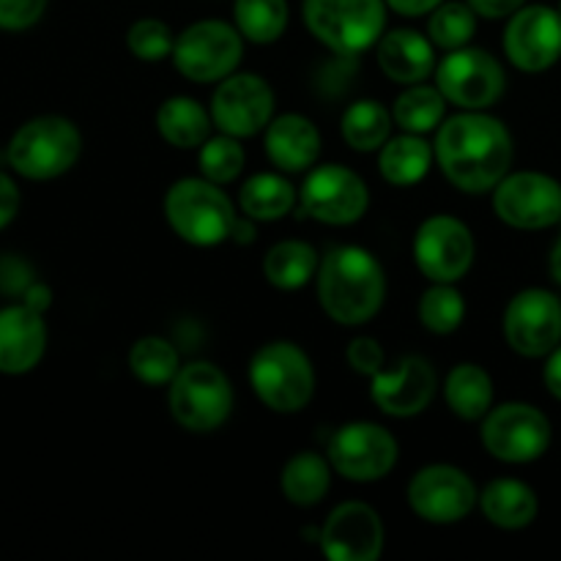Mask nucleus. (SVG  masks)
I'll return each mask as SVG.
<instances>
[{"label":"nucleus","instance_id":"nucleus-22","mask_svg":"<svg viewBox=\"0 0 561 561\" xmlns=\"http://www.w3.org/2000/svg\"><path fill=\"white\" fill-rule=\"evenodd\" d=\"M266 157L279 173H307L321 157V131L307 115H274L263 131Z\"/></svg>","mask_w":561,"mask_h":561},{"label":"nucleus","instance_id":"nucleus-21","mask_svg":"<svg viewBox=\"0 0 561 561\" xmlns=\"http://www.w3.org/2000/svg\"><path fill=\"white\" fill-rule=\"evenodd\" d=\"M47 354V323L44 312L27 305H9L0 310V373L25 376L36 370Z\"/></svg>","mask_w":561,"mask_h":561},{"label":"nucleus","instance_id":"nucleus-32","mask_svg":"<svg viewBox=\"0 0 561 561\" xmlns=\"http://www.w3.org/2000/svg\"><path fill=\"white\" fill-rule=\"evenodd\" d=\"M447 104L449 102L438 91V85H425V82L405 85V91L400 93L392 107L394 126H400L403 131H411V135L436 131L444 124Z\"/></svg>","mask_w":561,"mask_h":561},{"label":"nucleus","instance_id":"nucleus-41","mask_svg":"<svg viewBox=\"0 0 561 561\" xmlns=\"http://www.w3.org/2000/svg\"><path fill=\"white\" fill-rule=\"evenodd\" d=\"M345 359H348V367L359 376H378V373L387 367V354H383L381 343L373 337H356L351 340L348 348H345Z\"/></svg>","mask_w":561,"mask_h":561},{"label":"nucleus","instance_id":"nucleus-35","mask_svg":"<svg viewBox=\"0 0 561 561\" xmlns=\"http://www.w3.org/2000/svg\"><path fill=\"white\" fill-rule=\"evenodd\" d=\"M477 11L466 0H444L431 11L427 20V36L436 49L453 53V49L469 47L477 33Z\"/></svg>","mask_w":561,"mask_h":561},{"label":"nucleus","instance_id":"nucleus-40","mask_svg":"<svg viewBox=\"0 0 561 561\" xmlns=\"http://www.w3.org/2000/svg\"><path fill=\"white\" fill-rule=\"evenodd\" d=\"M36 283V274L33 266L20 255H0V296H9V299H22L25 290Z\"/></svg>","mask_w":561,"mask_h":561},{"label":"nucleus","instance_id":"nucleus-30","mask_svg":"<svg viewBox=\"0 0 561 561\" xmlns=\"http://www.w3.org/2000/svg\"><path fill=\"white\" fill-rule=\"evenodd\" d=\"M321 257L316 247L301 239L277 241L263 257V277L277 290H299L316 279Z\"/></svg>","mask_w":561,"mask_h":561},{"label":"nucleus","instance_id":"nucleus-7","mask_svg":"<svg viewBox=\"0 0 561 561\" xmlns=\"http://www.w3.org/2000/svg\"><path fill=\"white\" fill-rule=\"evenodd\" d=\"M233 383L222 367L211 362H190L181 365L173 381L168 383L170 416L190 433H214L233 414Z\"/></svg>","mask_w":561,"mask_h":561},{"label":"nucleus","instance_id":"nucleus-43","mask_svg":"<svg viewBox=\"0 0 561 561\" xmlns=\"http://www.w3.org/2000/svg\"><path fill=\"white\" fill-rule=\"evenodd\" d=\"M20 206H22V197H20V190H16L14 179L0 170V230L9 228V225L14 222L16 214H20Z\"/></svg>","mask_w":561,"mask_h":561},{"label":"nucleus","instance_id":"nucleus-6","mask_svg":"<svg viewBox=\"0 0 561 561\" xmlns=\"http://www.w3.org/2000/svg\"><path fill=\"white\" fill-rule=\"evenodd\" d=\"M250 387L274 414H299L316 394V367L305 348L290 340H272L252 354Z\"/></svg>","mask_w":561,"mask_h":561},{"label":"nucleus","instance_id":"nucleus-25","mask_svg":"<svg viewBox=\"0 0 561 561\" xmlns=\"http://www.w3.org/2000/svg\"><path fill=\"white\" fill-rule=\"evenodd\" d=\"M211 110L192 96H170L157 110V131L179 151H197L211 137Z\"/></svg>","mask_w":561,"mask_h":561},{"label":"nucleus","instance_id":"nucleus-26","mask_svg":"<svg viewBox=\"0 0 561 561\" xmlns=\"http://www.w3.org/2000/svg\"><path fill=\"white\" fill-rule=\"evenodd\" d=\"M433 159H436V151L425 137L403 131L383 142V148L378 151V170L387 184L414 186L431 173Z\"/></svg>","mask_w":561,"mask_h":561},{"label":"nucleus","instance_id":"nucleus-1","mask_svg":"<svg viewBox=\"0 0 561 561\" xmlns=\"http://www.w3.org/2000/svg\"><path fill=\"white\" fill-rule=\"evenodd\" d=\"M436 162L455 190L485 195L513 164V135L485 110H460L436 129Z\"/></svg>","mask_w":561,"mask_h":561},{"label":"nucleus","instance_id":"nucleus-11","mask_svg":"<svg viewBox=\"0 0 561 561\" xmlns=\"http://www.w3.org/2000/svg\"><path fill=\"white\" fill-rule=\"evenodd\" d=\"M436 85L460 110H488L504 96L507 75L488 49L460 47L436 64Z\"/></svg>","mask_w":561,"mask_h":561},{"label":"nucleus","instance_id":"nucleus-18","mask_svg":"<svg viewBox=\"0 0 561 561\" xmlns=\"http://www.w3.org/2000/svg\"><path fill=\"white\" fill-rule=\"evenodd\" d=\"M504 55L526 75L551 69L561 58V11L551 5H524L504 31Z\"/></svg>","mask_w":561,"mask_h":561},{"label":"nucleus","instance_id":"nucleus-19","mask_svg":"<svg viewBox=\"0 0 561 561\" xmlns=\"http://www.w3.org/2000/svg\"><path fill=\"white\" fill-rule=\"evenodd\" d=\"M438 392V373L425 356H403L398 365L383 367L370 378V398L387 416L411 420L433 403Z\"/></svg>","mask_w":561,"mask_h":561},{"label":"nucleus","instance_id":"nucleus-10","mask_svg":"<svg viewBox=\"0 0 561 561\" xmlns=\"http://www.w3.org/2000/svg\"><path fill=\"white\" fill-rule=\"evenodd\" d=\"M327 458L334 474L348 482H378L398 466V438L376 422H348L329 438Z\"/></svg>","mask_w":561,"mask_h":561},{"label":"nucleus","instance_id":"nucleus-44","mask_svg":"<svg viewBox=\"0 0 561 561\" xmlns=\"http://www.w3.org/2000/svg\"><path fill=\"white\" fill-rule=\"evenodd\" d=\"M477 11L480 20H510L518 9H524L526 0H466Z\"/></svg>","mask_w":561,"mask_h":561},{"label":"nucleus","instance_id":"nucleus-31","mask_svg":"<svg viewBox=\"0 0 561 561\" xmlns=\"http://www.w3.org/2000/svg\"><path fill=\"white\" fill-rule=\"evenodd\" d=\"M392 110H387L376 99H359L345 107L343 118H340V135H343L345 146L354 151L373 153L381 151L383 142L392 137Z\"/></svg>","mask_w":561,"mask_h":561},{"label":"nucleus","instance_id":"nucleus-46","mask_svg":"<svg viewBox=\"0 0 561 561\" xmlns=\"http://www.w3.org/2000/svg\"><path fill=\"white\" fill-rule=\"evenodd\" d=\"M22 305H27L36 312H47L49 307H53V288H49L47 283H38L36 279V283L25 290V296H22Z\"/></svg>","mask_w":561,"mask_h":561},{"label":"nucleus","instance_id":"nucleus-49","mask_svg":"<svg viewBox=\"0 0 561 561\" xmlns=\"http://www.w3.org/2000/svg\"><path fill=\"white\" fill-rule=\"evenodd\" d=\"M551 274H553V279L561 285V239L553 244V252H551Z\"/></svg>","mask_w":561,"mask_h":561},{"label":"nucleus","instance_id":"nucleus-37","mask_svg":"<svg viewBox=\"0 0 561 561\" xmlns=\"http://www.w3.org/2000/svg\"><path fill=\"white\" fill-rule=\"evenodd\" d=\"M247 162V153L241 148L239 137H230L219 131L217 137H208L201 148H197V168H201L203 179L214 181V184L225 186L233 184L241 175Z\"/></svg>","mask_w":561,"mask_h":561},{"label":"nucleus","instance_id":"nucleus-23","mask_svg":"<svg viewBox=\"0 0 561 561\" xmlns=\"http://www.w3.org/2000/svg\"><path fill=\"white\" fill-rule=\"evenodd\" d=\"M376 58L383 77L398 85H416L436 75V44L411 27L383 33L376 44Z\"/></svg>","mask_w":561,"mask_h":561},{"label":"nucleus","instance_id":"nucleus-4","mask_svg":"<svg viewBox=\"0 0 561 561\" xmlns=\"http://www.w3.org/2000/svg\"><path fill=\"white\" fill-rule=\"evenodd\" d=\"M82 153V135L64 115H38L11 135L5 159L27 181H53L69 173Z\"/></svg>","mask_w":561,"mask_h":561},{"label":"nucleus","instance_id":"nucleus-12","mask_svg":"<svg viewBox=\"0 0 561 561\" xmlns=\"http://www.w3.org/2000/svg\"><path fill=\"white\" fill-rule=\"evenodd\" d=\"M299 203L301 211L316 222L345 228L365 217L370 206V190L362 175L345 164H318L307 170Z\"/></svg>","mask_w":561,"mask_h":561},{"label":"nucleus","instance_id":"nucleus-9","mask_svg":"<svg viewBox=\"0 0 561 561\" xmlns=\"http://www.w3.org/2000/svg\"><path fill=\"white\" fill-rule=\"evenodd\" d=\"M480 438L485 453L502 463H531L551 447V422L529 403H502L485 414Z\"/></svg>","mask_w":561,"mask_h":561},{"label":"nucleus","instance_id":"nucleus-13","mask_svg":"<svg viewBox=\"0 0 561 561\" xmlns=\"http://www.w3.org/2000/svg\"><path fill=\"white\" fill-rule=\"evenodd\" d=\"M409 507L425 524H460L480 504V491L463 469L449 463H431L416 471L405 488Z\"/></svg>","mask_w":561,"mask_h":561},{"label":"nucleus","instance_id":"nucleus-17","mask_svg":"<svg viewBox=\"0 0 561 561\" xmlns=\"http://www.w3.org/2000/svg\"><path fill=\"white\" fill-rule=\"evenodd\" d=\"M504 337L518 356L542 359L561 343V299L546 288H526L504 310Z\"/></svg>","mask_w":561,"mask_h":561},{"label":"nucleus","instance_id":"nucleus-34","mask_svg":"<svg viewBox=\"0 0 561 561\" xmlns=\"http://www.w3.org/2000/svg\"><path fill=\"white\" fill-rule=\"evenodd\" d=\"M288 0H236L233 25L252 44H274L288 27Z\"/></svg>","mask_w":561,"mask_h":561},{"label":"nucleus","instance_id":"nucleus-45","mask_svg":"<svg viewBox=\"0 0 561 561\" xmlns=\"http://www.w3.org/2000/svg\"><path fill=\"white\" fill-rule=\"evenodd\" d=\"M444 0H387L389 9L400 16H422L431 14L436 5H442Z\"/></svg>","mask_w":561,"mask_h":561},{"label":"nucleus","instance_id":"nucleus-24","mask_svg":"<svg viewBox=\"0 0 561 561\" xmlns=\"http://www.w3.org/2000/svg\"><path fill=\"white\" fill-rule=\"evenodd\" d=\"M480 510L485 515L488 524L504 531H518L535 524L537 513H540V502L531 485L513 480V477H502L482 488L480 493Z\"/></svg>","mask_w":561,"mask_h":561},{"label":"nucleus","instance_id":"nucleus-38","mask_svg":"<svg viewBox=\"0 0 561 561\" xmlns=\"http://www.w3.org/2000/svg\"><path fill=\"white\" fill-rule=\"evenodd\" d=\"M126 47L142 64H159L164 58H173L175 33L170 31L168 22L142 16V20L131 22L126 31Z\"/></svg>","mask_w":561,"mask_h":561},{"label":"nucleus","instance_id":"nucleus-15","mask_svg":"<svg viewBox=\"0 0 561 561\" xmlns=\"http://www.w3.org/2000/svg\"><path fill=\"white\" fill-rule=\"evenodd\" d=\"M211 118L222 135L255 137L266 131L274 118V91L261 75L252 71H233L217 82L211 96Z\"/></svg>","mask_w":561,"mask_h":561},{"label":"nucleus","instance_id":"nucleus-16","mask_svg":"<svg viewBox=\"0 0 561 561\" xmlns=\"http://www.w3.org/2000/svg\"><path fill=\"white\" fill-rule=\"evenodd\" d=\"M493 211L515 230H546L561 219V184L546 173H507L493 190Z\"/></svg>","mask_w":561,"mask_h":561},{"label":"nucleus","instance_id":"nucleus-42","mask_svg":"<svg viewBox=\"0 0 561 561\" xmlns=\"http://www.w3.org/2000/svg\"><path fill=\"white\" fill-rule=\"evenodd\" d=\"M356 75V58H348V55H334V60H329L327 66L318 75V88L327 96H340L345 88L351 85Z\"/></svg>","mask_w":561,"mask_h":561},{"label":"nucleus","instance_id":"nucleus-20","mask_svg":"<svg viewBox=\"0 0 561 561\" xmlns=\"http://www.w3.org/2000/svg\"><path fill=\"white\" fill-rule=\"evenodd\" d=\"M318 546L332 561H378L383 553L381 515L365 502L337 504L321 526Z\"/></svg>","mask_w":561,"mask_h":561},{"label":"nucleus","instance_id":"nucleus-50","mask_svg":"<svg viewBox=\"0 0 561 561\" xmlns=\"http://www.w3.org/2000/svg\"><path fill=\"white\" fill-rule=\"evenodd\" d=\"M559 11H561V3H559Z\"/></svg>","mask_w":561,"mask_h":561},{"label":"nucleus","instance_id":"nucleus-8","mask_svg":"<svg viewBox=\"0 0 561 561\" xmlns=\"http://www.w3.org/2000/svg\"><path fill=\"white\" fill-rule=\"evenodd\" d=\"M244 58V36L222 20H201L175 36L173 64L190 82H219L239 71Z\"/></svg>","mask_w":561,"mask_h":561},{"label":"nucleus","instance_id":"nucleus-28","mask_svg":"<svg viewBox=\"0 0 561 561\" xmlns=\"http://www.w3.org/2000/svg\"><path fill=\"white\" fill-rule=\"evenodd\" d=\"M332 463L329 458L318 453H296L288 463L283 466L279 474V488L283 496L288 499L294 507H316L327 499L329 488H332Z\"/></svg>","mask_w":561,"mask_h":561},{"label":"nucleus","instance_id":"nucleus-27","mask_svg":"<svg viewBox=\"0 0 561 561\" xmlns=\"http://www.w3.org/2000/svg\"><path fill=\"white\" fill-rule=\"evenodd\" d=\"M444 400L447 409L463 422L485 420L493 409V378L491 373L474 362H463L449 370L444 381Z\"/></svg>","mask_w":561,"mask_h":561},{"label":"nucleus","instance_id":"nucleus-3","mask_svg":"<svg viewBox=\"0 0 561 561\" xmlns=\"http://www.w3.org/2000/svg\"><path fill=\"white\" fill-rule=\"evenodd\" d=\"M164 219L181 241L192 247H217L230 239L239 219L233 201L208 179H181L170 184L162 203Z\"/></svg>","mask_w":561,"mask_h":561},{"label":"nucleus","instance_id":"nucleus-2","mask_svg":"<svg viewBox=\"0 0 561 561\" xmlns=\"http://www.w3.org/2000/svg\"><path fill=\"white\" fill-rule=\"evenodd\" d=\"M321 310L340 327H365L387 299V274L378 257L359 244H337L321 257L316 274Z\"/></svg>","mask_w":561,"mask_h":561},{"label":"nucleus","instance_id":"nucleus-39","mask_svg":"<svg viewBox=\"0 0 561 561\" xmlns=\"http://www.w3.org/2000/svg\"><path fill=\"white\" fill-rule=\"evenodd\" d=\"M49 0H0V31H31L47 11Z\"/></svg>","mask_w":561,"mask_h":561},{"label":"nucleus","instance_id":"nucleus-29","mask_svg":"<svg viewBox=\"0 0 561 561\" xmlns=\"http://www.w3.org/2000/svg\"><path fill=\"white\" fill-rule=\"evenodd\" d=\"M296 195L294 184L283 173H255L247 179L239 190L241 214L255 222H277L294 211Z\"/></svg>","mask_w":561,"mask_h":561},{"label":"nucleus","instance_id":"nucleus-36","mask_svg":"<svg viewBox=\"0 0 561 561\" xmlns=\"http://www.w3.org/2000/svg\"><path fill=\"white\" fill-rule=\"evenodd\" d=\"M466 299L455 283H433L420 299V323L431 334L447 337L463 327Z\"/></svg>","mask_w":561,"mask_h":561},{"label":"nucleus","instance_id":"nucleus-48","mask_svg":"<svg viewBox=\"0 0 561 561\" xmlns=\"http://www.w3.org/2000/svg\"><path fill=\"white\" fill-rule=\"evenodd\" d=\"M255 219L252 217H247V214H241L239 219H236V225H233V233H230V239L236 241V244H252V241H255Z\"/></svg>","mask_w":561,"mask_h":561},{"label":"nucleus","instance_id":"nucleus-33","mask_svg":"<svg viewBox=\"0 0 561 561\" xmlns=\"http://www.w3.org/2000/svg\"><path fill=\"white\" fill-rule=\"evenodd\" d=\"M129 370L146 387H168L181 370L179 348L168 337L146 334L129 348Z\"/></svg>","mask_w":561,"mask_h":561},{"label":"nucleus","instance_id":"nucleus-14","mask_svg":"<svg viewBox=\"0 0 561 561\" xmlns=\"http://www.w3.org/2000/svg\"><path fill=\"white\" fill-rule=\"evenodd\" d=\"M477 244L469 225L449 214H436L414 236V263L431 283H460L474 266Z\"/></svg>","mask_w":561,"mask_h":561},{"label":"nucleus","instance_id":"nucleus-5","mask_svg":"<svg viewBox=\"0 0 561 561\" xmlns=\"http://www.w3.org/2000/svg\"><path fill=\"white\" fill-rule=\"evenodd\" d=\"M387 0H305L307 31L332 55L359 58L387 33Z\"/></svg>","mask_w":561,"mask_h":561},{"label":"nucleus","instance_id":"nucleus-47","mask_svg":"<svg viewBox=\"0 0 561 561\" xmlns=\"http://www.w3.org/2000/svg\"><path fill=\"white\" fill-rule=\"evenodd\" d=\"M542 378H546L548 392H551L557 400H561V343L551 351V354H548L546 373H542Z\"/></svg>","mask_w":561,"mask_h":561}]
</instances>
